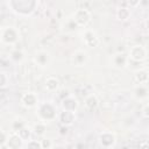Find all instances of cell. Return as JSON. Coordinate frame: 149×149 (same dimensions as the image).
Wrapping results in <instances>:
<instances>
[{
  "instance_id": "cell-30",
  "label": "cell",
  "mask_w": 149,
  "mask_h": 149,
  "mask_svg": "<svg viewBox=\"0 0 149 149\" xmlns=\"http://www.w3.org/2000/svg\"><path fill=\"white\" fill-rule=\"evenodd\" d=\"M144 23H146V28H147V29H148V30H149V19H147V20H146V22H144Z\"/></svg>"
},
{
  "instance_id": "cell-29",
  "label": "cell",
  "mask_w": 149,
  "mask_h": 149,
  "mask_svg": "<svg viewBox=\"0 0 149 149\" xmlns=\"http://www.w3.org/2000/svg\"><path fill=\"white\" fill-rule=\"evenodd\" d=\"M66 133H68V127H66V126H63V127L61 128V134L64 135V134H66Z\"/></svg>"
},
{
  "instance_id": "cell-7",
  "label": "cell",
  "mask_w": 149,
  "mask_h": 149,
  "mask_svg": "<svg viewBox=\"0 0 149 149\" xmlns=\"http://www.w3.org/2000/svg\"><path fill=\"white\" fill-rule=\"evenodd\" d=\"M22 139L19 134H12L10 136L8 135V141H7V146L9 149H20L22 146Z\"/></svg>"
},
{
  "instance_id": "cell-2",
  "label": "cell",
  "mask_w": 149,
  "mask_h": 149,
  "mask_svg": "<svg viewBox=\"0 0 149 149\" xmlns=\"http://www.w3.org/2000/svg\"><path fill=\"white\" fill-rule=\"evenodd\" d=\"M90 19H91V13L86 8L77 9L76 13H74V16H73V20L76 21V23L78 24V27L79 26L80 27H85L90 22Z\"/></svg>"
},
{
  "instance_id": "cell-14",
  "label": "cell",
  "mask_w": 149,
  "mask_h": 149,
  "mask_svg": "<svg viewBox=\"0 0 149 149\" xmlns=\"http://www.w3.org/2000/svg\"><path fill=\"white\" fill-rule=\"evenodd\" d=\"M148 79H149V74H148L147 71H144V70H139V71L135 72V80H136L140 85L146 84V83L148 81Z\"/></svg>"
},
{
  "instance_id": "cell-22",
  "label": "cell",
  "mask_w": 149,
  "mask_h": 149,
  "mask_svg": "<svg viewBox=\"0 0 149 149\" xmlns=\"http://www.w3.org/2000/svg\"><path fill=\"white\" fill-rule=\"evenodd\" d=\"M12 58L14 61H21L23 58V52L21 50H14L12 52Z\"/></svg>"
},
{
  "instance_id": "cell-18",
  "label": "cell",
  "mask_w": 149,
  "mask_h": 149,
  "mask_svg": "<svg viewBox=\"0 0 149 149\" xmlns=\"http://www.w3.org/2000/svg\"><path fill=\"white\" fill-rule=\"evenodd\" d=\"M148 93H149V91H148V88H147L144 85H140V86H137V87L135 88V95H136L137 98H140V99L146 98V97L148 95Z\"/></svg>"
},
{
  "instance_id": "cell-6",
  "label": "cell",
  "mask_w": 149,
  "mask_h": 149,
  "mask_svg": "<svg viewBox=\"0 0 149 149\" xmlns=\"http://www.w3.org/2000/svg\"><path fill=\"white\" fill-rule=\"evenodd\" d=\"M62 106H63V109H64V111L76 112V109L78 108V101H77L76 98H73V97H71V95H68L65 99H63Z\"/></svg>"
},
{
  "instance_id": "cell-13",
  "label": "cell",
  "mask_w": 149,
  "mask_h": 149,
  "mask_svg": "<svg viewBox=\"0 0 149 149\" xmlns=\"http://www.w3.org/2000/svg\"><path fill=\"white\" fill-rule=\"evenodd\" d=\"M128 62V57L125 55V54H116L114 57H113V63L115 66L118 68H122L127 64Z\"/></svg>"
},
{
  "instance_id": "cell-3",
  "label": "cell",
  "mask_w": 149,
  "mask_h": 149,
  "mask_svg": "<svg viewBox=\"0 0 149 149\" xmlns=\"http://www.w3.org/2000/svg\"><path fill=\"white\" fill-rule=\"evenodd\" d=\"M38 114H40V116H41L42 120L49 121V120L55 119V116H56V109H55V107L51 104L45 102V104L41 105V107L38 109Z\"/></svg>"
},
{
  "instance_id": "cell-1",
  "label": "cell",
  "mask_w": 149,
  "mask_h": 149,
  "mask_svg": "<svg viewBox=\"0 0 149 149\" xmlns=\"http://www.w3.org/2000/svg\"><path fill=\"white\" fill-rule=\"evenodd\" d=\"M17 30L13 27H6L1 29V41L6 44H13L17 41Z\"/></svg>"
},
{
  "instance_id": "cell-28",
  "label": "cell",
  "mask_w": 149,
  "mask_h": 149,
  "mask_svg": "<svg viewBox=\"0 0 149 149\" xmlns=\"http://www.w3.org/2000/svg\"><path fill=\"white\" fill-rule=\"evenodd\" d=\"M140 149H149V143L147 142H143L140 144Z\"/></svg>"
},
{
  "instance_id": "cell-24",
  "label": "cell",
  "mask_w": 149,
  "mask_h": 149,
  "mask_svg": "<svg viewBox=\"0 0 149 149\" xmlns=\"http://www.w3.org/2000/svg\"><path fill=\"white\" fill-rule=\"evenodd\" d=\"M41 144H42V149H50L51 146H52V143L49 139H43L41 141Z\"/></svg>"
},
{
  "instance_id": "cell-27",
  "label": "cell",
  "mask_w": 149,
  "mask_h": 149,
  "mask_svg": "<svg viewBox=\"0 0 149 149\" xmlns=\"http://www.w3.org/2000/svg\"><path fill=\"white\" fill-rule=\"evenodd\" d=\"M143 115L146 116V118H149V105H147V106H144V108H143Z\"/></svg>"
},
{
  "instance_id": "cell-26",
  "label": "cell",
  "mask_w": 149,
  "mask_h": 149,
  "mask_svg": "<svg viewBox=\"0 0 149 149\" xmlns=\"http://www.w3.org/2000/svg\"><path fill=\"white\" fill-rule=\"evenodd\" d=\"M0 79H1V81H0V85H1V87H3V86H6V73H0Z\"/></svg>"
},
{
  "instance_id": "cell-5",
  "label": "cell",
  "mask_w": 149,
  "mask_h": 149,
  "mask_svg": "<svg viewBox=\"0 0 149 149\" xmlns=\"http://www.w3.org/2000/svg\"><path fill=\"white\" fill-rule=\"evenodd\" d=\"M146 55H147V51L142 45H134L129 50V57L136 62L143 61L146 58Z\"/></svg>"
},
{
  "instance_id": "cell-12",
  "label": "cell",
  "mask_w": 149,
  "mask_h": 149,
  "mask_svg": "<svg viewBox=\"0 0 149 149\" xmlns=\"http://www.w3.org/2000/svg\"><path fill=\"white\" fill-rule=\"evenodd\" d=\"M98 105H99V100H98V98H97L94 94H90V95L85 99V106H86L90 111L95 109V108L98 107Z\"/></svg>"
},
{
  "instance_id": "cell-8",
  "label": "cell",
  "mask_w": 149,
  "mask_h": 149,
  "mask_svg": "<svg viewBox=\"0 0 149 149\" xmlns=\"http://www.w3.org/2000/svg\"><path fill=\"white\" fill-rule=\"evenodd\" d=\"M59 119L62 121V123L64 126H70L73 123L74 119H76V115H74V112H71V111H63L61 114H59Z\"/></svg>"
},
{
  "instance_id": "cell-17",
  "label": "cell",
  "mask_w": 149,
  "mask_h": 149,
  "mask_svg": "<svg viewBox=\"0 0 149 149\" xmlns=\"http://www.w3.org/2000/svg\"><path fill=\"white\" fill-rule=\"evenodd\" d=\"M85 61H86V54H85L84 51H76V52L73 54V62H74L77 65L83 64Z\"/></svg>"
},
{
  "instance_id": "cell-23",
  "label": "cell",
  "mask_w": 149,
  "mask_h": 149,
  "mask_svg": "<svg viewBox=\"0 0 149 149\" xmlns=\"http://www.w3.org/2000/svg\"><path fill=\"white\" fill-rule=\"evenodd\" d=\"M17 134L21 136V139H22V140H27V139L30 136V132H29L27 128H22Z\"/></svg>"
},
{
  "instance_id": "cell-4",
  "label": "cell",
  "mask_w": 149,
  "mask_h": 149,
  "mask_svg": "<svg viewBox=\"0 0 149 149\" xmlns=\"http://www.w3.org/2000/svg\"><path fill=\"white\" fill-rule=\"evenodd\" d=\"M83 41L90 48H95L99 44L98 36L95 35V33L93 30H90V29H87V30L84 31V34H83Z\"/></svg>"
},
{
  "instance_id": "cell-10",
  "label": "cell",
  "mask_w": 149,
  "mask_h": 149,
  "mask_svg": "<svg viewBox=\"0 0 149 149\" xmlns=\"http://www.w3.org/2000/svg\"><path fill=\"white\" fill-rule=\"evenodd\" d=\"M100 140V143L104 146V147H112L115 142V136L112 134V133H108V132H105L100 135L99 137Z\"/></svg>"
},
{
  "instance_id": "cell-20",
  "label": "cell",
  "mask_w": 149,
  "mask_h": 149,
  "mask_svg": "<svg viewBox=\"0 0 149 149\" xmlns=\"http://www.w3.org/2000/svg\"><path fill=\"white\" fill-rule=\"evenodd\" d=\"M12 127H13V130L14 132H17L19 133L22 128H24V121H22V120H15L13 122Z\"/></svg>"
},
{
  "instance_id": "cell-21",
  "label": "cell",
  "mask_w": 149,
  "mask_h": 149,
  "mask_svg": "<svg viewBox=\"0 0 149 149\" xmlns=\"http://www.w3.org/2000/svg\"><path fill=\"white\" fill-rule=\"evenodd\" d=\"M27 149H42V144L40 141H36V140H31L28 142L27 144Z\"/></svg>"
},
{
  "instance_id": "cell-9",
  "label": "cell",
  "mask_w": 149,
  "mask_h": 149,
  "mask_svg": "<svg viewBox=\"0 0 149 149\" xmlns=\"http://www.w3.org/2000/svg\"><path fill=\"white\" fill-rule=\"evenodd\" d=\"M22 104L26 107H34V106H36V104H37V97H36V94L33 93V92H28V93L23 94V97H22Z\"/></svg>"
},
{
  "instance_id": "cell-15",
  "label": "cell",
  "mask_w": 149,
  "mask_h": 149,
  "mask_svg": "<svg viewBox=\"0 0 149 149\" xmlns=\"http://www.w3.org/2000/svg\"><path fill=\"white\" fill-rule=\"evenodd\" d=\"M129 16H130V10H129V8H127V7H122V6L118 8L116 17H118L119 20H121V21H126V20L129 19Z\"/></svg>"
},
{
  "instance_id": "cell-11",
  "label": "cell",
  "mask_w": 149,
  "mask_h": 149,
  "mask_svg": "<svg viewBox=\"0 0 149 149\" xmlns=\"http://www.w3.org/2000/svg\"><path fill=\"white\" fill-rule=\"evenodd\" d=\"M59 87V80L56 77H48L45 80V88L48 91H56Z\"/></svg>"
},
{
  "instance_id": "cell-25",
  "label": "cell",
  "mask_w": 149,
  "mask_h": 149,
  "mask_svg": "<svg viewBox=\"0 0 149 149\" xmlns=\"http://www.w3.org/2000/svg\"><path fill=\"white\" fill-rule=\"evenodd\" d=\"M66 26H68V28H69L70 30H73V29H76V28L78 27V24L76 23V21H74L73 19H70V20L68 21V23H66Z\"/></svg>"
},
{
  "instance_id": "cell-19",
  "label": "cell",
  "mask_w": 149,
  "mask_h": 149,
  "mask_svg": "<svg viewBox=\"0 0 149 149\" xmlns=\"http://www.w3.org/2000/svg\"><path fill=\"white\" fill-rule=\"evenodd\" d=\"M45 130H47V126L43 122H38L34 126V133L37 135H43Z\"/></svg>"
},
{
  "instance_id": "cell-31",
  "label": "cell",
  "mask_w": 149,
  "mask_h": 149,
  "mask_svg": "<svg viewBox=\"0 0 149 149\" xmlns=\"http://www.w3.org/2000/svg\"><path fill=\"white\" fill-rule=\"evenodd\" d=\"M54 149H59V148H54Z\"/></svg>"
},
{
  "instance_id": "cell-16",
  "label": "cell",
  "mask_w": 149,
  "mask_h": 149,
  "mask_svg": "<svg viewBox=\"0 0 149 149\" xmlns=\"http://www.w3.org/2000/svg\"><path fill=\"white\" fill-rule=\"evenodd\" d=\"M35 59H36V62H37L38 65H41V66H45L47 63H48L49 57H48V54H47V52H44V51H40L38 54H36Z\"/></svg>"
}]
</instances>
